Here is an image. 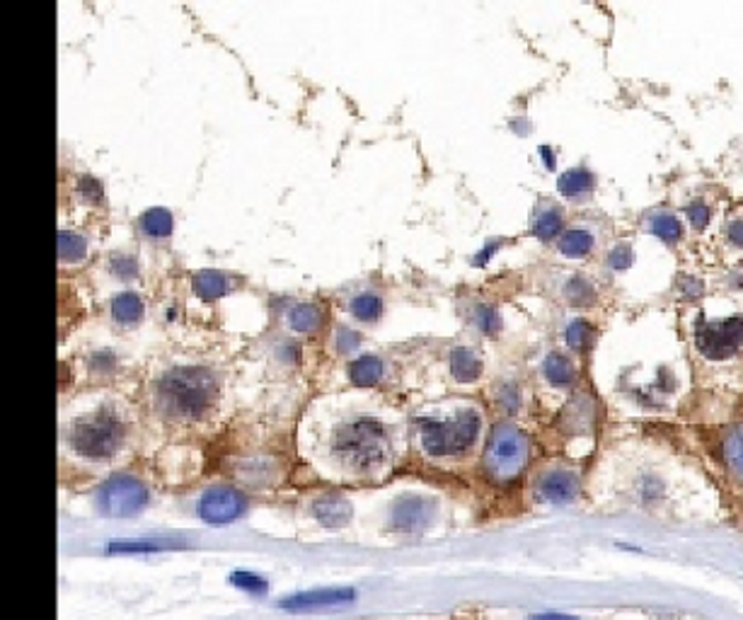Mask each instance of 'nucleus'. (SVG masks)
I'll use <instances>...</instances> for the list:
<instances>
[{
    "label": "nucleus",
    "instance_id": "1",
    "mask_svg": "<svg viewBox=\"0 0 743 620\" xmlns=\"http://www.w3.org/2000/svg\"><path fill=\"white\" fill-rule=\"evenodd\" d=\"M320 417L306 420V444L301 451L344 477H381L398 456V426L390 424V407L378 403H337L316 405ZM301 426V430H303ZM320 465V468H322Z\"/></svg>",
    "mask_w": 743,
    "mask_h": 620
},
{
    "label": "nucleus",
    "instance_id": "2",
    "mask_svg": "<svg viewBox=\"0 0 743 620\" xmlns=\"http://www.w3.org/2000/svg\"><path fill=\"white\" fill-rule=\"evenodd\" d=\"M416 446L429 461L471 456L482 434V410L473 400L453 397L424 407L414 420Z\"/></svg>",
    "mask_w": 743,
    "mask_h": 620
},
{
    "label": "nucleus",
    "instance_id": "3",
    "mask_svg": "<svg viewBox=\"0 0 743 620\" xmlns=\"http://www.w3.org/2000/svg\"><path fill=\"white\" fill-rule=\"evenodd\" d=\"M218 383L208 369L177 366L163 373L155 385L158 407L173 420H199L216 405Z\"/></svg>",
    "mask_w": 743,
    "mask_h": 620
},
{
    "label": "nucleus",
    "instance_id": "4",
    "mask_svg": "<svg viewBox=\"0 0 743 620\" xmlns=\"http://www.w3.org/2000/svg\"><path fill=\"white\" fill-rule=\"evenodd\" d=\"M124 422L114 410L102 407L78 417L69 426V448L78 458L104 463L112 461L124 446Z\"/></svg>",
    "mask_w": 743,
    "mask_h": 620
},
{
    "label": "nucleus",
    "instance_id": "5",
    "mask_svg": "<svg viewBox=\"0 0 743 620\" xmlns=\"http://www.w3.org/2000/svg\"><path fill=\"white\" fill-rule=\"evenodd\" d=\"M530 456L526 432L512 422H502L492 430L485 448V471L494 483H512L524 473Z\"/></svg>",
    "mask_w": 743,
    "mask_h": 620
},
{
    "label": "nucleus",
    "instance_id": "6",
    "mask_svg": "<svg viewBox=\"0 0 743 620\" xmlns=\"http://www.w3.org/2000/svg\"><path fill=\"white\" fill-rule=\"evenodd\" d=\"M695 347L710 361H729L736 356L743 347V316H700L695 328Z\"/></svg>",
    "mask_w": 743,
    "mask_h": 620
},
{
    "label": "nucleus",
    "instance_id": "7",
    "mask_svg": "<svg viewBox=\"0 0 743 620\" xmlns=\"http://www.w3.org/2000/svg\"><path fill=\"white\" fill-rule=\"evenodd\" d=\"M151 495L148 487L143 485L134 475H112L104 480L95 493V507L104 516H114V519H126V516H136L146 509Z\"/></svg>",
    "mask_w": 743,
    "mask_h": 620
},
{
    "label": "nucleus",
    "instance_id": "8",
    "mask_svg": "<svg viewBox=\"0 0 743 620\" xmlns=\"http://www.w3.org/2000/svg\"><path fill=\"white\" fill-rule=\"evenodd\" d=\"M581 495V473L575 465L550 463L533 477V497L545 507H569Z\"/></svg>",
    "mask_w": 743,
    "mask_h": 620
},
{
    "label": "nucleus",
    "instance_id": "9",
    "mask_svg": "<svg viewBox=\"0 0 743 620\" xmlns=\"http://www.w3.org/2000/svg\"><path fill=\"white\" fill-rule=\"evenodd\" d=\"M247 502L245 497L238 493V489L226 487V485H216V487H208L206 493L199 499V516L206 524H214V526H224L240 519L245 514Z\"/></svg>",
    "mask_w": 743,
    "mask_h": 620
},
{
    "label": "nucleus",
    "instance_id": "10",
    "mask_svg": "<svg viewBox=\"0 0 743 620\" xmlns=\"http://www.w3.org/2000/svg\"><path fill=\"white\" fill-rule=\"evenodd\" d=\"M436 519V502L422 495L402 497L393 509V526L402 534H422Z\"/></svg>",
    "mask_w": 743,
    "mask_h": 620
},
{
    "label": "nucleus",
    "instance_id": "11",
    "mask_svg": "<svg viewBox=\"0 0 743 620\" xmlns=\"http://www.w3.org/2000/svg\"><path fill=\"white\" fill-rule=\"evenodd\" d=\"M354 599V589H312L296 593L291 599L281 601V609L308 611V609H330V606H342Z\"/></svg>",
    "mask_w": 743,
    "mask_h": 620
},
{
    "label": "nucleus",
    "instance_id": "12",
    "mask_svg": "<svg viewBox=\"0 0 743 620\" xmlns=\"http://www.w3.org/2000/svg\"><path fill=\"white\" fill-rule=\"evenodd\" d=\"M722 461L729 480L743 489V424L729 426L722 438Z\"/></svg>",
    "mask_w": 743,
    "mask_h": 620
},
{
    "label": "nucleus",
    "instance_id": "13",
    "mask_svg": "<svg viewBox=\"0 0 743 620\" xmlns=\"http://www.w3.org/2000/svg\"><path fill=\"white\" fill-rule=\"evenodd\" d=\"M594 248H596V232L586 226L569 228L557 240V250L565 257H569V260H581V257H589Z\"/></svg>",
    "mask_w": 743,
    "mask_h": 620
},
{
    "label": "nucleus",
    "instance_id": "14",
    "mask_svg": "<svg viewBox=\"0 0 743 620\" xmlns=\"http://www.w3.org/2000/svg\"><path fill=\"white\" fill-rule=\"evenodd\" d=\"M192 289H194V293L199 296V299L216 301V299H220V296L230 293L233 281H230V277H226L224 271H218V269H202L192 277Z\"/></svg>",
    "mask_w": 743,
    "mask_h": 620
},
{
    "label": "nucleus",
    "instance_id": "15",
    "mask_svg": "<svg viewBox=\"0 0 743 620\" xmlns=\"http://www.w3.org/2000/svg\"><path fill=\"white\" fill-rule=\"evenodd\" d=\"M312 514H316V519L328 526V528H339V526H347L351 519V504L344 497H337V495H328L318 499L312 504Z\"/></svg>",
    "mask_w": 743,
    "mask_h": 620
},
{
    "label": "nucleus",
    "instance_id": "16",
    "mask_svg": "<svg viewBox=\"0 0 743 620\" xmlns=\"http://www.w3.org/2000/svg\"><path fill=\"white\" fill-rule=\"evenodd\" d=\"M557 189H559V194H565V197H569V199H579V197H586V194H591L596 189V177H594L589 167H584V165L569 167V170L559 175Z\"/></svg>",
    "mask_w": 743,
    "mask_h": 620
},
{
    "label": "nucleus",
    "instance_id": "17",
    "mask_svg": "<svg viewBox=\"0 0 743 620\" xmlns=\"http://www.w3.org/2000/svg\"><path fill=\"white\" fill-rule=\"evenodd\" d=\"M453 379L458 383H473L482 376V359L467 347H455L448 356Z\"/></svg>",
    "mask_w": 743,
    "mask_h": 620
},
{
    "label": "nucleus",
    "instance_id": "18",
    "mask_svg": "<svg viewBox=\"0 0 743 620\" xmlns=\"http://www.w3.org/2000/svg\"><path fill=\"white\" fill-rule=\"evenodd\" d=\"M644 230L663 242H678L683 238L681 218L671 211H651L644 218Z\"/></svg>",
    "mask_w": 743,
    "mask_h": 620
},
{
    "label": "nucleus",
    "instance_id": "19",
    "mask_svg": "<svg viewBox=\"0 0 743 620\" xmlns=\"http://www.w3.org/2000/svg\"><path fill=\"white\" fill-rule=\"evenodd\" d=\"M383 379V361L373 354H363L349 364V381L357 388H373Z\"/></svg>",
    "mask_w": 743,
    "mask_h": 620
},
{
    "label": "nucleus",
    "instance_id": "20",
    "mask_svg": "<svg viewBox=\"0 0 743 620\" xmlns=\"http://www.w3.org/2000/svg\"><path fill=\"white\" fill-rule=\"evenodd\" d=\"M112 318L120 326H136L143 318V301L136 291H122L112 299Z\"/></svg>",
    "mask_w": 743,
    "mask_h": 620
},
{
    "label": "nucleus",
    "instance_id": "21",
    "mask_svg": "<svg viewBox=\"0 0 743 620\" xmlns=\"http://www.w3.org/2000/svg\"><path fill=\"white\" fill-rule=\"evenodd\" d=\"M543 376L547 379V383L565 388V385L575 383L577 371H575V364L569 361V356L559 354V352H550L543 361Z\"/></svg>",
    "mask_w": 743,
    "mask_h": 620
},
{
    "label": "nucleus",
    "instance_id": "22",
    "mask_svg": "<svg viewBox=\"0 0 743 620\" xmlns=\"http://www.w3.org/2000/svg\"><path fill=\"white\" fill-rule=\"evenodd\" d=\"M565 226V218L563 211H559V206L555 204H545L543 209L533 218V236L540 238V240H553L555 236L563 232Z\"/></svg>",
    "mask_w": 743,
    "mask_h": 620
},
{
    "label": "nucleus",
    "instance_id": "23",
    "mask_svg": "<svg viewBox=\"0 0 743 620\" xmlns=\"http://www.w3.org/2000/svg\"><path fill=\"white\" fill-rule=\"evenodd\" d=\"M141 230L151 238H165L173 230V214L169 209H163V206H153L146 214L141 216Z\"/></svg>",
    "mask_w": 743,
    "mask_h": 620
},
{
    "label": "nucleus",
    "instance_id": "24",
    "mask_svg": "<svg viewBox=\"0 0 743 620\" xmlns=\"http://www.w3.org/2000/svg\"><path fill=\"white\" fill-rule=\"evenodd\" d=\"M85 255H87V240L83 236H78V232L71 230L59 232V260L63 265L81 262Z\"/></svg>",
    "mask_w": 743,
    "mask_h": 620
},
{
    "label": "nucleus",
    "instance_id": "25",
    "mask_svg": "<svg viewBox=\"0 0 743 620\" xmlns=\"http://www.w3.org/2000/svg\"><path fill=\"white\" fill-rule=\"evenodd\" d=\"M289 326L296 332H316L322 326L320 308L312 306V303L293 306L291 313H289Z\"/></svg>",
    "mask_w": 743,
    "mask_h": 620
},
{
    "label": "nucleus",
    "instance_id": "26",
    "mask_svg": "<svg viewBox=\"0 0 743 620\" xmlns=\"http://www.w3.org/2000/svg\"><path fill=\"white\" fill-rule=\"evenodd\" d=\"M349 310H351V316L359 318L361 322H373L381 318L383 301L378 299L375 293H359L349 301Z\"/></svg>",
    "mask_w": 743,
    "mask_h": 620
},
{
    "label": "nucleus",
    "instance_id": "27",
    "mask_svg": "<svg viewBox=\"0 0 743 620\" xmlns=\"http://www.w3.org/2000/svg\"><path fill=\"white\" fill-rule=\"evenodd\" d=\"M565 293L575 306H591L596 301V291L584 277H571L565 287Z\"/></svg>",
    "mask_w": 743,
    "mask_h": 620
},
{
    "label": "nucleus",
    "instance_id": "28",
    "mask_svg": "<svg viewBox=\"0 0 743 620\" xmlns=\"http://www.w3.org/2000/svg\"><path fill=\"white\" fill-rule=\"evenodd\" d=\"M591 326L589 322H586L584 318H577V320H571L567 330H565V342L571 347V349H584L586 344H589L591 340Z\"/></svg>",
    "mask_w": 743,
    "mask_h": 620
},
{
    "label": "nucleus",
    "instance_id": "29",
    "mask_svg": "<svg viewBox=\"0 0 743 620\" xmlns=\"http://www.w3.org/2000/svg\"><path fill=\"white\" fill-rule=\"evenodd\" d=\"M475 322L485 334H497L502 330V316L497 313V308H492V306H477Z\"/></svg>",
    "mask_w": 743,
    "mask_h": 620
},
{
    "label": "nucleus",
    "instance_id": "30",
    "mask_svg": "<svg viewBox=\"0 0 743 620\" xmlns=\"http://www.w3.org/2000/svg\"><path fill=\"white\" fill-rule=\"evenodd\" d=\"M163 548L161 540H120L107 546V552H158Z\"/></svg>",
    "mask_w": 743,
    "mask_h": 620
},
{
    "label": "nucleus",
    "instance_id": "31",
    "mask_svg": "<svg viewBox=\"0 0 743 620\" xmlns=\"http://www.w3.org/2000/svg\"><path fill=\"white\" fill-rule=\"evenodd\" d=\"M685 216H688V221L690 226H693L695 230H705L708 224H710V206L702 202V199H693L688 206H685Z\"/></svg>",
    "mask_w": 743,
    "mask_h": 620
},
{
    "label": "nucleus",
    "instance_id": "32",
    "mask_svg": "<svg viewBox=\"0 0 743 620\" xmlns=\"http://www.w3.org/2000/svg\"><path fill=\"white\" fill-rule=\"evenodd\" d=\"M634 262V252H632V245L630 242H618L616 248L608 252V265L616 269V271H625L630 269Z\"/></svg>",
    "mask_w": 743,
    "mask_h": 620
},
{
    "label": "nucleus",
    "instance_id": "33",
    "mask_svg": "<svg viewBox=\"0 0 743 620\" xmlns=\"http://www.w3.org/2000/svg\"><path fill=\"white\" fill-rule=\"evenodd\" d=\"M233 585H236L238 589H245V591H250V593H265L267 591V581L255 575V572H245V570H238L236 575L230 577Z\"/></svg>",
    "mask_w": 743,
    "mask_h": 620
},
{
    "label": "nucleus",
    "instance_id": "34",
    "mask_svg": "<svg viewBox=\"0 0 743 620\" xmlns=\"http://www.w3.org/2000/svg\"><path fill=\"white\" fill-rule=\"evenodd\" d=\"M110 269L122 279H134L138 275V265H136L134 257H128V255H114L112 262H110Z\"/></svg>",
    "mask_w": 743,
    "mask_h": 620
},
{
    "label": "nucleus",
    "instance_id": "35",
    "mask_svg": "<svg viewBox=\"0 0 743 620\" xmlns=\"http://www.w3.org/2000/svg\"><path fill=\"white\" fill-rule=\"evenodd\" d=\"M497 400L506 412H518V407H520V393H518V388L514 383H504L499 388Z\"/></svg>",
    "mask_w": 743,
    "mask_h": 620
},
{
    "label": "nucleus",
    "instance_id": "36",
    "mask_svg": "<svg viewBox=\"0 0 743 620\" xmlns=\"http://www.w3.org/2000/svg\"><path fill=\"white\" fill-rule=\"evenodd\" d=\"M726 240L734 245V248L743 250V216H732L729 218V224H726Z\"/></svg>",
    "mask_w": 743,
    "mask_h": 620
},
{
    "label": "nucleus",
    "instance_id": "37",
    "mask_svg": "<svg viewBox=\"0 0 743 620\" xmlns=\"http://www.w3.org/2000/svg\"><path fill=\"white\" fill-rule=\"evenodd\" d=\"M361 342L359 334L351 330V328H339L337 332V347L342 349V352H351V349H357V344Z\"/></svg>",
    "mask_w": 743,
    "mask_h": 620
},
{
    "label": "nucleus",
    "instance_id": "38",
    "mask_svg": "<svg viewBox=\"0 0 743 620\" xmlns=\"http://www.w3.org/2000/svg\"><path fill=\"white\" fill-rule=\"evenodd\" d=\"M114 354H110V352H97L95 356H93V369L95 371H102V373H107V371H112L114 369Z\"/></svg>",
    "mask_w": 743,
    "mask_h": 620
},
{
    "label": "nucleus",
    "instance_id": "39",
    "mask_svg": "<svg viewBox=\"0 0 743 620\" xmlns=\"http://www.w3.org/2000/svg\"><path fill=\"white\" fill-rule=\"evenodd\" d=\"M526 620H579V618L569 616V613H536V616H528Z\"/></svg>",
    "mask_w": 743,
    "mask_h": 620
},
{
    "label": "nucleus",
    "instance_id": "40",
    "mask_svg": "<svg viewBox=\"0 0 743 620\" xmlns=\"http://www.w3.org/2000/svg\"><path fill=\"white\" fill-rule=\"evenodd\" d=\"M497 248H499V242H489L487 248L482 250V255H479V257H475V265H485V262L489 260V257L494 255V250H497Z\"/></svg>",
    "mask_w": 743,
    "mask_h": 620
},
{
    "label": "nucleus",
    "instance_id": "41",
    "mask_svg": "<svg viewBox=\"0 0 743 620\" xmlns=\"http://www.w3.org/2000/svg\"><path fill=\"white\" fill-rule=\"evenodd\" d=\"M543 153V161L547 165V170H555V158H553V148L550 146H540Z\"/></svg>",
    "mask_w": 743,
    "mask_h": 620
}]
</instances>
